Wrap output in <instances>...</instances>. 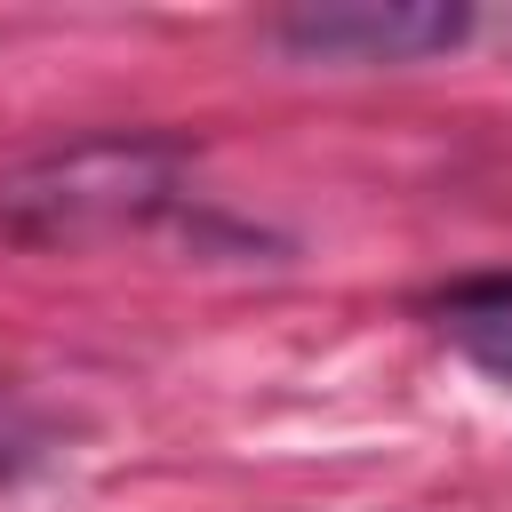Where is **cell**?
Here are the masks:
<instances>
[{"mask_svg":"<svg viewBox=\"0 0 512 512\" xmlns=\"http://www.w3.org/2000/svg\"><path fill=\"white\" fill-rule=\"evenodd\" d=\"M440 328L464 360H480L488 376H512V280H472L440 304Z\"/></svg>","mask_w":512,"mask_h":512,"instance_id":"3957f363","label":"cell"},{"mask_svg":"<svg viewBox=\"0 0 512 512\" xmlns=\"http://www.w3.org/2000/svg\"><path fill=\"white\" fill-rule=\"evenodd\" d=\"M464 32L472 16L448 0H320L272 24V40L304 64H424Z\"/></svg>","mask_w":512,"mask_h":512,"instance_id":"7a4b0ae2","label":"cell"},{"mask_svg":"<svg viewBox=\"0 0 512 512\" xmlns=\"http://www.w3.org/2000/svg\"><path fill=\"white\" fill-rule=\"evenodd\" d=\"M176 184V152L168 144H80L32 176H16L0 192V216L16 232H96V224H128L144 208H160Z\"/></svg>","mask_w":512,"mask_h":512,"instance_id":"6da1fadb","label":"cell"},{"mask_svg":"<svg viewBox=\"0 0 512 512\" xmlns=\"http://www.w3.org/2000/svg\"><path fill=\"white\" fill-rule=\"evenodd\" d=\"M8 464H16V456H8V424H0V472H8Z\"/></svg>","mask_w":512,"mask_h":512,"instance_id":"277c9868","label":"cell"}]
</instances>
